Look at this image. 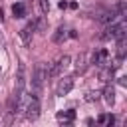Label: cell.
Here are the masks:
<instances>
[{
    "label": "cell",
    "mask_w": 127,
    "mask_h": 127,
    "mask_svg": "<svg viewBox=\"0 0 127 127\" xmlns=\"http://www.w3.org/2000/svg\"><path fill=\"white\" fill-rule=\"evenodd\" d=\"M69 62H71L69 56H62L58 62L48 64V77H58V75H62V73L69 67Z\"/></svg>",
    "instance_id": "6da1fadb"
},
{
    "label": "cell",
    "mask_w": 127,
    "mask_h": 127,
    "mask_svg": "<svg viewBox=\"0 0 127 127\" xmlns=\"http://www.w3.org/2000/svg\"><path fill=\"white\" fill-rule=\"evenodd\" d=\"M44 79H48V65H46V64H38V65L34 67V73H32V85H34L36 91L42 89Z\"/></svg>",
    "instance_id": "7a4b0ae2"
},
{
    "label": "cell",
    "mask_w": 127,
    "mask_h": 127,
    "mask_svg": "<svg viewBox=\"0 0 127 127\" xmlns=\"http://www.w3.org/2000/svg\"><path fill=\"white\" fill-rule=\"evenodd\" d=\"M26 117L28 119H38L40 117V111H42V107H40V101H38V97H30L28 99V103H26Z\"/></svg>",
    "instance_id": "3957f363"
},
{
    "label": "cell",
    "mask_w": 127,
    "mask_h": 127,
    "mask_svg": "<svg viewBox=\"0 0 127 127\" xmlns=\"http://www.w3.org/2000/svg\"><path fill=\"white\" fill-rule=\"evenodd\" d=\"M34 32H36V22L32 20V22H28V24L20 30V40L28 46V44H30V40H32V34H34Z\"/></svg>",
    "instance_id": "277c9868"
},
{
    "label": "cell",
    "mask_w": 127,
    "mask_h": 127,
    "mask_svg": "<svg viewBox=\"0 0 127 127\" xmlns=\"http://www.w3.org/2000/svg\"><path fill=\"white\" fill-rule=\"evenodd\" d=\"M24 85H26V65L20 64L18 65V73H16V93H22L24 91Z\"/></svg>",
    "instance_id": "5b68a950"
},
{
    "label": "cell",
    "mask_w": 127,
    "mask_h": 127,
    "mask_svg": "<svg viewBox=\"0 0 127 127\" xmlns=\"http://www.w3.org/2000/svg\"><path fill=\"white\" fill-rule=\"evenodd\" d=\"M71 87H73V77H64V79H60V83H58V89H56V93L58 95H67L69 91H71Z\"/></svg>",
    "instance_id": "8992f818"
},
{
    "label": "cell",
    "mask_w": 127,
    "mask_h": 127,
    "mask_svg": "<svg viewBox=\"0 0 127 127\" xmlns=\"http://www.w3.org/2000/svg\"><path fill=\"white\" fill-rule=\"evenodd\" d=\"M85 67H87V56L85 54H77V58H75V71L83 73Z\"/></svg>",
    "instance_id": "52a82bcc"
},
{
    "label": "cell",
    "mask_w": 127,
    "mask_h": 127,
    "mask_svg": "<svg viewBox=\"0 0 127 127\" xmlns=\"http://www.w3.org/2000/svg\"><path fill=\"white\" fill-rule=\"evenodd\" d=\"M101 95H103V99H105L107 105H113V103H115V89H113V85H107Z\"/></svg>",
    "instance_id": "ba28073f"
},
{
    "label": "cell",
    "mask_w": 127,
    "mask_h": 127,
    "mask_svg": "<svg viewBox=\"0 0 127 127\" xmlns=\"http://www.w3.org/2000/svg\"><path fill=\"white\" fill-rule=\"evenodd\" d=\"M107 58H109V52H107V50H99V52H93V64H97V65H103Z\"/></svg>",
    "instance_id": "9c48e42d"
},
{
    "label": "cell",
    "mask_w": 127,
    "mask_h": 127,
    "mask_svg": "<svg viewBox=\"0 0 127 127\" xmlns=\"http://www.w3.org/2000/svg\"><path fill=\"white\" fill-rule=\"evenodd\" d=\"M115 18H119V16H117V12H115V10H111V12H105V14L99 18V22H101V24H113V22H115Z\"/></svg>",
    "instance_id": "30bf717a"
},
{
    "label": "cell",
    "mask_w": 127,
    "mask_h": 127,
    "mask_svg": "<svg viewBox=\"0 0 127 127\" xmlns=\"http://www.w3.org/2000/svg\"><path fill=\"white\" fill-rule=\"evenodd\" d=\"M73 117H75V113H73L71 109H69V111H62V113H58V121H62V123H71Z\"/></svg>",
    "instance_id": "8fae6325"
},
{
    "label": "cell",
    "mask_w": 127,
    "mask_h": 127,
    "mask_svg": "<svg viewBox=\"0 0 127 127\" xmlns=\"http://www.w3.org/2000/svg\"><path fill=\"white\" fill-rule=\"evenodd\" d=\"M12 14H14L16 18H22V16H26V6H24L22 2L14 4V6H12Z\"/></svg>",
    "instance_id": "7c38bea8"
},
{
    "label": "cell",
    "mask_w": 127,
    "mask_h": 127,
    "mask_svg": "<svg viewBox=\"0 0 127 127\" xmlns=\"http://www.w3.org/2000/svg\"><path fill=\"white\" fill-rule=\"evenodd\" d=\"M125 52H127V40H125V38H121V40L117 42V54H119V58H121V60L125 58Z\"/></svg>",
    "instance_id": "4fadbf2b"
},
{
    "label": "cell",
    "mask_w": 127,
    "mask_h": 127,
    "mask_svg": "<svg viewBox=\"0 0 127 127\" xmlns=\"http://www.w3.org/2000/svg\"><path fill=\"white\" fill-rule=\"evenodd\" d=\"M64 38H65V30H64V28H58L56 34H54V42H62Z\"/></svg>",
    "instance_id": "5bb4252c"
},
{
    "label": "cell",
    "mask_w": 127,
    "mask_h": 127,
    "mask_svg": "<svg viewBox=\"0 0 127 127\" xmlns=\"http://www.w3.org/2000/svg\"><path fill=\"white\" fill-rule=\"evenodd\" d=\"M99 97H101V93H99V91H89L85 99H87V101H97Z\"/></svg>",
    "instance_id": "9a60e30c"
},
{
    "label": "cell",
    "mask_w": 127,
    "mask_h": 127,
    "mask_svg": "<svg viewBox=\"0 0 127 127\" xmlns=\"http://www.w3.org/2000/svg\"><path fill=\"white\" fill-rule=\"evenodd\" d=\"M105 123H107V127H113V125H115V117H113V115H107V117H105Z\"/></svg>",
    "instance_id": "2e32d148"
},
{
    "label": "cell",
    "mask_w": 127,
    "mask_h": 127,
    "mask_svg": "<svg viewBox=\"0 0 127 127\" xmlns=\"http://www.w3.org/2000/svg\"><path fill=\"white\" fill-rule=\"evenodd\" d=\"M40 4H42V10H44V12L50 10V2H48V0H40Z\"/></svg>",
    "instance_id": "e0dca14e"
},
{
    "label": "cell",
    "mask_w": 127,
    "mask_h": 127,
    "mask_svg": "<svg viewBox=\"0 0 127 127\" xmlns=\"http://www.w3.org/2000/svg\"><path fill=\"white\" fill-rule=\"evenodd\" d=\"M119 85H123V87L127 85V77H125V75H123V77H119Z\"/></svg>",
    "instance_id": "ac0fdd59"
},
{
    "label": "cell",
    "mask_w": 127,
    "mask_h": 127,
    "mask_svg": "<svg viewBox=\"0 0 127 127\" xmlns=\"http://www.w3.org/2000/svg\"><path fill=\"white\" fill-rule=\"evenodd\" d=\"M62 127H73V125H71V123H64Z\"/></svg>",
    "instance_id": "d6986e66"
}]
</instances>
